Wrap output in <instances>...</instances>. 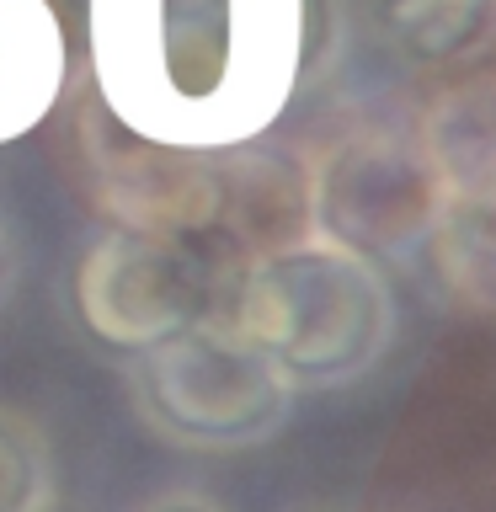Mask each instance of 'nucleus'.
<instances>
[{
  "mask_svg": "<svg viewBox=\"0 0 496 512\" xmlns=\"http://www.w3.org/2000/svg\"><path fill=\"white\" fill-rule=\"evenodd\" d=\"M230 326L294 390H342L379 368L400 310L379 262L310 235L246 267Z\"/></svg>",
  "mask_w": 496,
  "mask_h": 512,
  "instance_id": "obj_2",
  "label": "nucleus"
},
{
  "mask_svg": "<svg viewBox=\"0 0 496 512\" xmlns=\"http://www.w3.org/2000/svg\"><path fill=\"white\" fill-rule=\"evenodd\" d=\"M251 256L230 235H166L107 224L75 262V315L96 342L144 352L208 320H230Z\"/></svg>",
  "mask_w": 496,
  "mask_h": 512,
  "instance_id": "obj_3",
  "label": "nucleus"
},
{
  "mask_svg": "<svg viewBox=\"0 0 496 512\" xmlns=\"http://www.w3.org/2000/svg\"><path fill=\"white\" fill-rule=\"evenodd\" d=\"M134 512H224L214 496H198V491H166V496H155V502H144Z\"/></svg>",
  "mask_w": 496,
  "mask_h": 512,
  "instance_id": "obj_12",
  "label": "nucleus"
},
{
  "mask_svg": "<svg viewBox=\"0 0 496 512\" xmlns=\"http://www.w3.org/2000/svg\"><path fill=\"white\" fill-rule=\"evenodd\" d=\"M304 166L320 240L379 267L427 251L448 187L416 134V118H352L304 150Z\"/></svg>",
  "mask_w": 496,
  "mask_h": 512,
  "instance_id": "obj_5",
  "label": "nucleus"
},
{
  "mask_svg": "<svg viewBox=\"0 0 496 512\" xmlns=\"http://www.w3.org/2000/svg\"><path fill=\"white\" fill-rule=\"evenodd\" d=\"M43 512H59V507H43Z\"/></svg>",
  "mask_w": 496,
  "mask_h": 512,
  "instance_id": "obj_14",
  "label": "nucleus"
},
{
  "mask_svg": "<svg viewBox=\"0 0 496 512\" xmlns=\"http://www.w3.org/2000/svg\"><path fill=\"white\" fill-rule=\"evenodd\" d=\"M70 166L86 203L123 230L166 235H224L230 203V144L224 150H187L134 134L102 107L86 80L70 107Z\"/></svg>",
  "mask_w": 496,
  "mask_h": 512,
  "instance_id": "obj_6",
  "label": "nucleus"
},
{
  "mask_svg": "<svg viewBox=\"0 0 496 512\" xmlns=\"http://www.w3.org/2000/svg\"><path fill=\"white\" fill-rule=\"evenodd\" d=\"M86 80V0H0V144L27 139Z\"/></svg>",
  "mask_w": 496,
  "mask_h": 512,
  "instance_id": "obj_7",
  "label": "nucleus"
},
{
  "mask_svg": "<svg viewBox=\"0 0 496 512\" xmlns=\"http://www.w3.org/2000/svg\"><path fill=\"white\" fill-rule=\"evenodd\" d=\"M368 38L411 80H454L496 64V0H368Z\"/></svg>",
  "mask_w": 496,
  "mask_h": 512,
  "instance_id": "obj_8",
  "label": "nucleus"
},
{
  "mask_svg": "<svg viewBox=\"0 0 496 512\" xmlns=\"http://www.w3.org/2000/svg\"><path fill=\"white\" fill-rule=\"evenodd\" d=\"M411 118L448 198H496V64L432 80Z\"/></svg>",
  "mask_w": 496,
  "mask_h": 512,
  "instance_id": "obj_9",
  "label": "nucleus"
},
{
  "mask_svg": "<svg viewBox=\"0 0 496 512\" xmlns=\"http://www.w3.org/2000/svg\"><path fill=\"white\" fill-rule=\"evenodd\" d=\"M11 283V240H6V224H0V294Z\"/></svg>",
  "mask_w": 496,
  "mask_h": 512,
  "instance_id": "obj_13",
  "label": "nucleus"
},
{
  "mask_svg": "<svg viewBox=\"0 0 496 512\" xmlns=\"http://www.w3.org/2000/svg\"><path fill=\"white\" fill-rule=\"evenodd\" d=\"M128 390L144 427L192 454H235L278 438L299 395L230 320H208L134 352Z\"/></svg>",
  "mask_w": 496,
  "mask_h": 512,
  "instance_id": "obj_4",
  "label": "nucleus"
},
{
  "mask_svg": "<svg viewBox=\"0 0 496 512\" xmlns=\"http://www.w3.org/2000/svg\"><path fill=\"white\" fill-rule=\"evenodd\" d=\"M427 256L459 310L496 320V198H448Z\"/></svg>",
  "mask_w": 496,
  "mask_h": 512,
  "instance_id": "obj_10",
  "label": "nucleus"
},
{
  "mask_svg": "<svg viewBox=\"0 0 496 512\" xmlns=\"http://www.w3.org/2000/svg\"><path fill=\"white\" fill-rule=\"evenodd\" d=\"M86 86L144 139H267L304 91V0H86Z\"/></svg>",
  "mask_w": 496,
  "mask_h": 512,
  "instance_id": "obj_1",
  "label": "nucleus"
},
{
  "mask_svg": "<svg viewBox=\"0 0 496 512\" xmlns=\"http://www.w3.org/2000/svg\"><path fill=\"white\" fill-rule=\"evenodd\" d=\"M54 507V448L27 411L0 406V512Z\"/></svg>",
  "mask_w": 496,
  "mask_h": 512,
  "instance_id": "obj_11",
  "label": "nucleus"
}]
</instances>
